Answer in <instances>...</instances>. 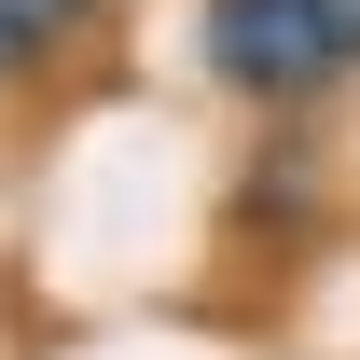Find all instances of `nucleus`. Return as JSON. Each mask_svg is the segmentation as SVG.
<instances>
[{
  "label": "nucleus",
  "mask_w": 360,
  "mask_h": 360,
  "mask_svg": "<svg viewBox=\"0 0 360 360\" xmlns=\"http://www.w3.org/2000/svg\"><path fill=\"white\" fill-rule=\"evenodd\" d=\"M97 14H111V0H0V97H14V84H42V70L84 42Z\"/></svg>",
  "instance_id": "obj_2"
},
{
  "label": "nucleus",
  "mask_w": 360,
  "mask_h": 360,
  "mask_svg": "<svg viewBox=\"0 0 360 360\" xmlns=\"http://www.w3.org/2000/svg\"><path fill=\"white\" fill-rule=\"evenodd\" d=\"M319 28H333V56L360 70V0H319Z\"/></svg>",
  "instance_id": "obj_3"
},
{
  "label": "nucleus",
  "mask_w": 360,
  "mask_h": 360,
  "mask_svg": "<svg viewBox=\"0 0 360 360\" xmlns=\"http://www.w3.org/2000/svg\"><path fill=\"white\" fill-rule=\"evenodd\" d=\"M194 28H208V70H222L250 111H305V97L360 84L347 56H333V28H319V0H208Z\"/></svg>",
  "instance_id": "obj_1"
}]
</instances>
